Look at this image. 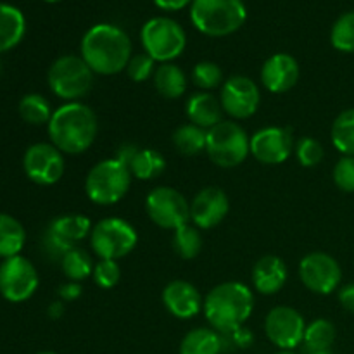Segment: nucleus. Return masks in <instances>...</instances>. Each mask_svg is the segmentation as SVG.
<instances>
[{"label": "nucleus", "instance_id": "nucleus-1", "mask_svg": "<svg viewBox=\"0 0 354 354\" xmlns=\"http://www.w3.org/2000/svg\"><path fill=\"white\" fill-rule=\"evenodd\" d=\"M80 50L83 61L95 75L114 76L127 69L133 47L127 31L120 26L99 23L83 35Z\"/></svg>", "mask_w": 354, "mask_h": 354}, {"label": "nucleus", "instance_id": "nucleus-2", "mask_svg": "<svg viewBox=\"0 0 354 354\" xmlns=\"http://www.w3.org/2000/svg\"><path fill=\"white\" fill-rule=\"evenodd\" d=\"M48 138L62 154H83L93 145L99 123L93 109L83 102H66L54 111L47 124Z\"/></svg>", "mask_w": 354, "mask_h": 354}, {"label": "nucleus", "instance_id": "nucleus-3", "mask_svg": "<svg viewBox=\"0 0 354 354\" xmlns=\"http://www.w3.org/2000/svg\"><path fill=\"white\" fill-rule=\"evenodd\" d=\"M254 294L242 282H223L213 287L204 299L203 313L211 328L221 334H234L251 318Z\"/></svg>", "mask_w": 354, "mask_h": 354}, {"label": "nucleus", "instance_id": "nucleus-4", "mask_svg": "<svg viewBox=\"0 0 354 354\" xmlns=\"http://www.w3.org/2000/svg\"><path fill=\"white\" fill-rule=\"evenodd\" d=\"M190 19L206 37H228L244 26L248 7L244 0H194Z\"/></svg>", "mask_w": 354, "mask_h": 354}, {"label": "nucleus", "instance_id": "nucleus-5", "mask_svg": "<svg viewBox=\"0 0 354 354\" xmlns=\"http://www.w3.org/2000/svg\"><path fill=\"white\" fill-rule=\"evenodd\" d=\"M95 73L88 68L82 55H61L52 62L47 73L48 88L66 102H80L93 86Z\"/></svg>", "mask_w": 354, "mask_h": 354}, {"label": "nucleus", "instance_id": "nucleus-6", "mask_svg": "<svg viewBox=\"0 0 354 354\" xmlns=\"http://www.w3.org/2000/svg\"><path fill=\"white\" fill-rule=\"evenodd\" d=\"M130 168L120 159L111 158L97 162L85 178V192L92 203L111 206L123 199L131 187Z\"/></svg>", "mask_w": 354, "mask_h": 354}, {"label": "nucleus", "instance_id": "nucleus-7", "mask_svg": "<svg viewBox=\"0 0 354 354\" xmlns=\"http://www.w3.org/2000/svg\"><path fill=\"white\" fill-rule=\"evenodd\" d=\"M140 40L144 52L156 62H173L187 47L185 30L171 17H152L142 26Z\"/></svg>", "mask_w": 354, "mask_h": 354}, {"label": "nucleus", "instance_id": "nucleus-8", "mask_svg": "<svg viewBox=\"0 0 354 354\" xmlns=\"http://www.w3.org/2000/svg\"><path fill=\"white\" fill-rule=\"evenodd\" d=\"M206 154L220 168H235L251 154V137L234 121H221L207 130Z\"/></svg>", "mask_w": 354, "mask_h": 354}, {"label": "nucleus", "instance_id": "nucleus-9", "mask_svg": "<svg viewBox=\"0 0 354 354\" xmlns=\"http://www.w3.org/2000/svg\"><path fill=\"white\" fill-rule=\"evenodd\" d=\"M138 244V234L123 218H104L97 221L90 234V245L99 259H118L130 254Z\"/></svg>", "mask_w": 354, "mask_h": 354}, {"label": "nucleus", "instance_id": "nucleus-10", "mask_svg": "<svg viewBox=\"0 0 354 354\" xmlns=\"http://www.w3.org/2000/svg\"><path fill=\"white\" fill-rule=\"evenodd\" d=\"M145 211L152 223L165 230L175 232L176 228L190 223V203L173 187L152 189L145 197Z\"/></svg>", "mask_w": 354, "mask_h": 354}, {"label": "nucleus", "instance_id": "nucleus-11", "mask_svg": "<svg viewBox=\"0 0 354 354\" xmlns=\"http://www.w3.org/2000/svg\"><path fill=\"white\" fill-rule=\"evenodd\" d=\"M40 277L33 263L17 254L0 263V296L9 303H24L38 289Z\"/></svg>", "mask_w": 354, "mask_h": 354}, {"label": "nucleus", "instance_id": "nucleus-12", "mask_svg": "<svg viewBox=\"0 0 354 354\" xmlns=\"http://www.w3.org/2000/svg\"><path fill=\"white\" fill-rule=\"evenodd\" d=\"M23 168L28 178L41 187H50L64 176V154L50 142H38L24 152Z\"/></svg>", "mask_w": 354, "mask_h": 354}, {"label": "nucleus", "instance_id": "nucleus-13", "mask_svg": "<svg viewBox=\"0 0 354 354\" xmlns=\"http://www.w3.org/2000/svg\"><path fill=\"white\" fill-rule=\"evenodd\" d=\"M266 337L280 351H292L303 344L306 322L303 315L290 306H275L265 318Z\"/></svg>", "mask_w": 354, "mask_h": 354}, {"label": "nucleus", "instance_id": "nucleus-14", "mask_svg": "<svg viewBox=\"0 0 354 354\" xmlns=\"http://www.w3.org/2000/svg\"><path fill=\"white\" fill-rule=\"evenodd\" d=\"M299 279L308 290L327 296L341 283L342 270L327 252H310L299 263Z\"/></svg>", "mask_w": 354, "mask_h": 354}, {"label": "nucleus", "instance_id": "nucleus-15", "mask_svg": "<svg viewBox=\"0 0 354 354\" xmlns=\"http://www.w3.org/2000/svg\"><path fill=\"white\" fill-rule=\"evenodd\" d=\"M220 104L223 113L234 120H248L254 116L261 104V92L258 83L242 75L230 76L221 85Z\"/></svg>", "mask_w": 354, "mask_h": 354}, {"label": "nucleus", "instance_id": "nucleus-16", "mask_svg": "<svg viewBox=\"0 0 354 354\" xmlns=\"http://www.w3.org/2000/svg\"><path fill=\"white\" fill-rule=\"evenodd\" d=\"M92 221L85 214H62L54 218L45 232V245L52 254L62 256L71 249L78 248V242L90 237Z\"/></svg>", "mask_w": 354, "mask_h": 354}, {"label": "nucleus", "instance_id": "nucleus-17", "mask_svg": "<svg viewBox=\"0 0 354 354\" xmlns=\"http://www.w3.org/2000/svg\"><path fill=\"white\" fill-rule=\"evenodd\" d=\"M292 131L283 127H266L251 137V154L263 165H282L294 152Z\"/></svg>", "mask_w": 354, "mask_h": 354}, {"label": "nucleus", "instance_id": "nucleus-18", "mask_svg": "<svg viewBox=\"0 0 354 354\" xmlns=\"http://www.w3.org/2000/svg\"><path fill=\"white\" fill-rule=\"evenodd\" d=\"M230 211L227 194L218 187H206L194 196L190 203V220L199 230L218 227Z\"/></svg>", "mask_w": 354, "mask_h": 354}, {"label": "nucleus", "instance_id": "nucleus-19", "mask_svg": "<svg viewBox=\"0 0 354 354\" xmlns=\"http://www.w3.org/2000/svg\"><path fill=\"white\" fill-rule=\"evenodd\" d=\"M261 85L272 93H286L299 82L301 69L296 57L286 52L270 55L261 68Z\"/></svg>", "mask_w": 354, "mask_h": 354}, {"label": "nucleus", "instance_id": "nucleus-20", "mask_svg": "<svg viewBox=\"0 0 354 354\" xmlns=\"http://www.w3.org/2000/svg\"><path fill=\"white\" fill-rule=\"evenodd\" d=\"M162 304L178 320H190L203 311L204 299L196 286L187 280H173L162 289Z\"/></svg>", "mask_w": 354, "mask_h": 354}, {"label": "nucleus", "instance_id": "nucleus-21", "mask_svg": "<svg viewBox=\"0 0 354 354\" xmlns=\"http://www.w3.org/2000/svg\"><path fill=\"white\" fill-rule=\"evenodd\" d=\"M289 279L286 261L279 256H263L252 268V286L263 296H273L280 292Z\"/></svg>", "mask_w": 354, "mask_h": 354}, {"label": "nucleus", "instance_id": "nucleus-22", "mask_svg": "<svg viewBox=\"0 0 354 354\" xmlns=\"http://www.w3.org/2000/svg\"><path fill=\"white\" fill-rule=\"evenodd\" d=\"M185 113L190 123L197 124L204 130H211V128L221 123L223 107H221L220 99L213 93L197 92L192 93L187 100Z\"/></svg>", "mask_w": 354, "mask_h": 354}, {"label": "nucleus", "instance_id": "nucleus-23", "mask_svg": "<svg viewBox=\"0 0 354 354\" xmlns=\"http://www.w3.org/2000/svg\"><path fill=\"white\" fill-rule=\"evenodd\" d=\"M26 33V19L17 7L0 2V54L12 50Z\"/></svg>", "mask_w": 354, "mask_h": 354}, {"label": "nucleus", "instance_id": "nucleus-24", "mask_svg": "<svg viewBox=\"0 0 354 354\" xmlns=\"http://www.w3.org/2000/svg\"><path fill=\"white\" fill-rule=\"evenodd\" d=\"M152 80H154V86L158 93L165 99H180L187 92L185 73L173 62L159 64L156 68Z\"/></svg>", "mask_w": 354, "mask_h": 354}, {"label": "nucleus", "instance_id": "nucleus-25", "mask_svg": "<svg viewBox=\"0 0 354 354\" xmlns=\"http://www.w3.org/2000/svg\"><path fill=\"white\" fill-rule=\"evenodd\" d=\"M26 244V230L23 223L7 213H0V259L21 254Z\"/></svg>", "mask_w": 354, "mask_h": 354}, {"label": "nucleus", "instance_id": "nucleus-26", "mask_svg": "<svg viewBox=\"0 0 354 354\" xmlns=\"http://www.w3.org/2000/svg\"><path fill=\"white\" fill-rule=\"evenodd\" d=\"M221 337L216 330L199 327L190 330L180 344V354H220Z\"/></svg>", "mask_w": 354, "mask_h": 354}, {"label": "nucleus", "instance_id": "nucleus-27", "mask_svg": "<svg viewBox=\"0 0 354 354\" xmlns=\"http://www.w3.org/2000/svg\"><path fill=\"white\" fill-rule=\"evenodd\" d=\"M207 130L197 124L185 123L178 127L173 133V145L183 156H197L206 151Z\"/></svg>", "mask_w": 354, "mask_h": 354}, {"label": "nucleus", "instance_id": "nucleus-28", "mask_svg": "<svg viewBox=\"0 0 354 354\" xmlns=\"http://www.w3.org/2000/svg\"><path fill=\"white\" fill-rule=\"evenodd\" d=\"M165 156L159 151H154V149H140L130 165L131 175L138 180H144V182L158 178V176H161L165 173Z\"/></svg>", "mask_w": 354, "mask_h": 354}, {"label": "nucleus", "instance_id": "nucleus-29", "mask_svg": "<svg viewBox=\"0 0 354 354\" xmlns=\"http://www.w3.org/2000/svg\"><path fill=\"white\" fill-rule=\"evenodd\" d=\"M17 111H19L21 120L28 124H33V127L48 124L52 114H54L50 102L44 95H40V93H26L19 100Z\"/></svg>", "mask_w": 354, "mask_h": 354}, {"label": "nucleus", "instance_id": "nucleus-30", "mask_svg": "<svg viewBox=\"0 0 354 354\" xmlns=\"http://www.w3.org/2000/svg\"><path fill=\"white\" fill-rule=\"evenodd\" d=\"M61 268L71 282H83L93 275L95 263L90 258L88 252L83 251L82 248H75L62 256Z\"/></svg>", "mask_w": 354, "mask_h": 354}, {"label": "nucleus", "instance_id": "nucleus-31", "mask_svg": "<svg viewBox=\"0 0 354 354\" xmlns=\"http://www.w3.org/2000/svg\"><path fill=\"white\" fill-rule=\"evenodd\" d=\"M332 144L341 154L354 158V109H346L332 123Z\"/></svg>", "mask_w": 354, "mask_h": 354}, {"label": "nucleus", "instance_id": "nucleus-32", "mask_svg": "<svg viewBox=\"0 0 354 354\" xmlns=\"http://www.w3.org/2000/svg\"><path fill=\"white\" fill-rule=\"evenodd\" d=\"M335 341V327L332 322L325 320V318H318V320L311 322L306 325V332H304V346L310 353L313 351H328Z\"/></svg>", "mask_w": 354, "mask_h": 354}, {"label": "nucleus", "instance_id": "nucleus-33", "mask_svg": "<svg viewBox=\"0 0 354 354\" xmlns=\"http://www.w3.org/2000/svg\"><path fill=\"white\" fill-rule=\"evenodd\" d=\"M173 248L182 259H194L203 249V235L196 225H183L173 232Z\"/></svg>", "mask_w": 354, "mask_h": 354}, {"label": "nucleus", "instance_id": "nucleus-34", "mask_svg": "<svg viewBox=\"0 0 354 354\" xmlns=\"http://www.w3.org/2000/svg\"><path fill=\"white\" fill-rule=\"evenodd\" d=\"M330 41L339 52H354V12H346L334 23L330 31Z\"/></svg>", "mask_w": 354, "mask_h": 354}, {"label": "nucleus", "instance_id": "nucleus-35", "mask_svg": "<svg viewBox=\"0 0 354 354\" xmlns=\"http://www.w3.org/2000/svg\"><path fill=\"white\" fill-rule=\"evenodd\" d=\"M192 82L203 92H209V90L218 88V86H221L225 83L220 66L211 61H201L194 66Z\"/></svg>", "mask_w": 354, "mask_h": 354}, {"label": "nucleus", "instance_id": "nucleus-36", "mask_svg": "<svg viewBox=\"0 0 354 354\" xmlns=\"http://www.w3.org/2000/svg\"><path fill=\"white\" fill-rule=\"evenodd\" d=\"M294 154H296L297 161L304 168H315L324 159L325 151L318 140L311 137H303L296 142L294 145Z\"/></svg>", "mask_w": 354, "mask_h": 354}, {"label": "nucleus", "instance_id": "nucleus-37", "mask_svg": "<svg viewBox=\"0 0 354 354\" xmlns=\"http://www.w3.org/2000/svg\"><path fill=\"white\" fill-rule=\"evenodd\" d=\"M93 280L100 289H113L121 280V266L114 259H99L93 268Z\"/></svg>", "mask_w": 354, "mask_h": 354}, {"label": "nucleus", "instance_id": "nucleus-38", "mask_svg": "<svg viewBox=\"0 0 354 354\" xmlns=\"http://www.w3.org/2000/svg\"><path fill=\"white\" fill-rule=\"evenodd\" d=\"M156 73V61L145 52L137 55H131L130 62L127 66V75L131 82L144 83Z\"/></svg>", "mask_w": 354, "mask_h": 354}, {"label": "nucleus", "instance_id": "nucleus-39", "mask_svg": "<svg viewBox=\"0 0 354 354\" xmlns=\"http://www.w3.org/2000/svg\"><path fill=\"white\" fill-rule=\"evenodd\" d=\"M334 183L342 192H354V158L344 156L334 168Z\"/></svg>", "mask_w": 354, "mask_h": 354}, {"label": "nucleus", "instance_id": "nucleus-40", "mask_svg": "<svg viewBox=\"0 0 354 354\" xmlns=\"http://www.w3.org/2000/svg\"><path fill=\"white\" fill-rule=\"evenodd\" d=\"M82 292H83L82 283L71 282V280H69L68 283H62V286L59 287V297H61V301H64V303L76 301L80 296H82Z\"/></svg>", "mask_w": 354, "mask_h": 354}, {"label": "nucleus", "instance_id": "nucleus-41", "mask_svg": "<svg viewBox=\"0 0 354 354\" xmlns=\"http://www.w3.org/2000/svg\"><path fill=\"white\" fill-rule=\"evenodd\" d=\"M138 151H140V149H138L135 144H123V145H120V149H118V152L114 158L120 159L121 162H124V165L130 168L131 161H133V158L137 156Z\"/></svg>", "mask_w": 354, "mask_h": 354}, {"label": "nucleus", "instance_id": "nucleus-42", "mask_svg": "<svg viewBox=\"0 0 354 354\" xmlns=\"http://www.w3.org/2000/svg\"><path fill=\"white\" fill-rule=\"evenodd\" d=\"M339 303L344 310L354 313V283H348L339 290Z\"/></svg>", "mask_w": 354, "mask_h": 354}, {"label": "nucleus", "instance_id": "nucleus-43", "mask_svg": "<svg viewBox=\"0 0 354 354\" xmlns=\"http://www.w3.org/2000/svg\"><path fill=\"white\" fill-rule=\"evenodd\" d=\"M194 0H154L156 6L162 10H168V12H175V10H182L185 7L192 6Z\"/></svg>", "mask_w": 354, "mask_h": 354}, {"label": "nucleus", "instance_id": "nucleus-44", "mask_svg": "<svg viewBox=\"0 0 354 354\" xmlns=\"http://www.w3.org/2000/svg\"><path fill=\"white\" fill-rule=\"evenodd\" d=\"M232 335H234V341L237 342V344L241 346V348H245V346H251L252 341H254V337H252V334H251V332H249V328H244V327H241V328H239V330H235Z\"/></svg>", "mask_w": 354, "mask_h": 354}, {"label": "nucleus", "instance_id": "nucleus-45", "mask_svg": "<svg viewBox=\"0 0 354 354\" xmlns=\"http://www.w3.org/2000/svg\"><path fill=\"white\" fill-rule=\"evenodd\" d=\"M47 313L52 320H59L64 315V301H54V303H50Z\"/></svg>", "mask_w": 354, "mask_h": 354}, {"label": "nucleus", "instance_id": "nucleus-46", "mask_svg": "<svg viewBox=\"0 0 354 354\" xmlns=\"http://www.w3.org/2000/svg\"><path fill=\"white\" fill-rule=\"evenodd\" d=\"M310 354H332V353H330V349H328V351H313Z\"/></svg>", "mask_w": 354, "mask_h": 354}, {"label": "nucleus", "instance_id": "nucleus-47", "mask_svg": "<svg viewBox=\"0 0 354 354\" xmlns=\"http://www.w3.org/2000/svg\"><path fill=\"white\" fill-rule=\"evenodd\" d=\"M37 354H57V353H54V351H41V353H37Z\"/></svg>", "mask_w": 354, "mask_h": 354}, {"label": "nucleus", "instance_id": "nucleus-48", "mask_svg": "<svg viewBox=\"0 0 354 354\" xmlns=\"http://www.w3.org/2000/svg\"><path fill=\"white\" fill-rule=\"evenodd\" d=\"M44 2H48V3H55V2H61V0H44Z\"/></svg>", "mask_w": 354, "mask_h": 354}, {"label": "nucleus", "instance_id": "nucleus-49", "mask_svg": "<svg viewBox=\"0 0 354 354\" xmlns=\"http://www.w3.org/2000/svg\"><path fill=\"white\" fill-rule=\"evenodd\" d=\"M277 354H294L292 351H279Z\"/></svg>", "mask_w": 354, "mask_h": 354}, {"label": "nucleus", "instance_id": "nucleus-50", "mask_svg": "<svg viewBox=\"0 0 354 354\" xmlns=\"http://www.w3.org/2000/svg\"><path fill=\"white\" fill-rule=\"evenodd\" d=\"M0 69H2V64H0Z\"/></svg>", "mask_w": 354, "mask_h": 354}]
</instances>
